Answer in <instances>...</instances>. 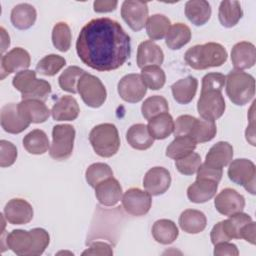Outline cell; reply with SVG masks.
Segmentation results:
<instances>
[{
  "label": "cell",
  "instance_id": "7bdbcfd3",
  "mask_svg": "<svg viewBox=\"0 0 256 256\" xmlns=\"http://www.w3.org/2000/svg\"><path fill=\"white\" fill-rule=\"evenodd\" d=\"M66 60L64 57L57 54H49L43 57L36 65V71L44 76L56 75L64 66Z\"/></svg>",
  "mask_w": 256,
  "mask_h": 256
},
{
  "label": "cell",
  "instance_id": "60d3db41",
  "mask_svg": "<svg viewBox=\"0 0 256 256\" xmlns=\"http://www.w3.org/2000/svg\"><path fill=\"white\" fill-rule=\"evenodd\" d=\"M252 221V218L243 212L236 213L234 215L229 216L228 219L221 221L222 228L225 231L226 235L230 240L232 239H240V230L241 228Z\"/></svg>",
  "mask_w": 256,
  "mask_h": 256
},
{
  "label": "cell",
  "instance_id": "8992f818",
  "mask_svg": "<svg viewBox=\"0 0 256 256\" xmlns=\"http://www.w3.org/2000/svg\"><path fill=\"white\" fill-rule=\"evenodd\" d=\"M12 84L21 93L22 100L35 99L45 102L51 93L50 83L44 79H37L33 70L27 69L16 73Z\"/></svg>",
  "mask_w": 256,
  "mask_h": 256
},
{
  "label": "cell",
  "instance_id": "9f6ffc18",
  "mask_svg": "<svg viewBox=\"0 0 256 256\" xmlns=\"http://www.w3.org/2000/svg\"><path fill=\"white\" fill-rule=\"evenodd\" d=\"M210 239H211V242L213 245H215L219 242H223V241H230V239L228 238V236L226 235L225 231L222 228L221 221L213 226V228L210 232Z\"/></svg>",
  "mask_w": 256,
  "mask_h": 256
},
{
  "label": "cell",
  "instance_id": "e0dca14e",
  "mask_svg": "<svg viewBox=\"0 0 256 256\" xmlns=\"http://www.w3.org/2000/svg\"><path fill=\"white\" fill-rule=\"evenodd\" d=\"M34 211L29 202L22 198L9 200L4 207V216L12 225H24L33 219Z\"/></svg>",
  "mask_w": 256,
  "mask_h": 256
},
{
  "label": "cell",
  "instance_id": "83f0119b",
  "mask_svg": "<svg viewBox=\"0 0 256 256\" xmlns=\"http://www.w3.org/2000/svg\"><path fill=\"white\" fill-rule=\"evenodd\" d=\"M198 80L193 76H187L172 84L171 91L173 98L179 104L190 103L196 95Z\"/></svg>",
  "mask_w": 256,
  "mask_h": 256
},
{
  "label": "cell",
  "instance_id": "7a4b0ae2",
  "mask_svg": "<svg viewBox=\"0 0 256 256\" xmlns=\"http://www.w3.org/2000/svg\"><path fill=\"white\" fill-rule=\"evenodd\" d=\"M6 246L19 256H38L48 247L50 236L43 228H33L29 231L12 230L6 236Z\"/></svg>",
  "mask_w": 256,
  "mask_h": 256
},
{
  "label": "cell",
  "instance_id": "11a10c76",
  "mask_svg": "<svg viewBox=\"0 0 256 256\" xmlns=\"http://www.w3.org/2000/svg\"><path fill=\"white\" fill-rule=\"evenodd\" d=\"M117 5L118 2L115 0H96L93 3V8L97 13H107L114 11Z\"/></svg>",
  "mask_w": 256,
  "mask_h": 256
},
{
  "label": "cell",
  "instance_id": "6f0895ef",
  "mask_svg": "<svg viewBox=\"0 0 256 256\" xmlns=\"http://www.w3.org/2000/svg\"><path fill=\"white\" fill-rule=\"evenodd\" d=\"M0 31H1V53L2 55H4V52L10 46V37L3 27L0 28Z\"/></svg>",
  "mask_w": 256,
  "mask_h": 256
},
{
  "label": "cell",
  "instance_id": "30bf717a",
  "mask_svg": "<svg viewBox=\"0 0 256 256\" xmlns=\"http://www.w3.org/2000/svg\"><path fill=\"white\" fill-rule=\"evenodd\" d=\"M226 104L222 91L201 90L197 102V111L202 119L215 121L225 112Z\"/></svg>",
  "mask_w": 256,
  "mask_h": 256
},
{
  "label": "cell",
  "instance_id": "74e56055",
  "mask_svg": "<svg viewBox=\"0 0 256 256\" xmlns=\"http://www.w3.org/2000/svg\"><path fill=\"white\" fill-rule=\"evenodd\" d=\"M217 133L215 121L207 119H197L189 135L197 144L211 141Z\"/></svg>",
  "mask_w": 256,
  "mask_h": 256
},
{
  "label": "cell",
  "instance_id": "ee69618b",
  "mask_svg": "<svg viewBox=\"0 0 256 256\" xmlns=\"http://www.w3.org/2000/svg\"><path fill=\"white\" fill-rule=\"evenodd\" d=\"M71 30L66 22H58L54 25L52 30V43L54 47L61 51L66 52L71 47Z\"/></svg>",
  "mask_w": 256,
  "mask_h": 256
},
{
  "label": "cell",
  "instance_id": "ba28073f",
  "mask_svg": "<svg viewBox=\"0 0 256 256\" xmlns=\"http://www.w3.org/2000/svg\"><path fill=\"white\" fill-rule=\"evenodd\" d=\"M77 91L83 102L91 108L101 107L107 98V91L101 80L87 72L80 77Z\"/></svg>",
  "mask_w": 256,
  "mask_h": 256
},
{
  "label": "cell",
  "instance_id": "4dcf8cb0",
  "mask_svg": "<svg viewBox=\"0 0 256 256\" xmlns=\"http://www.w3.org/2000/svg\"><path fill=\"white\" fill-rule=\"evenodd\" d=\"M148 130L151 136L156 140H163L169 137L174 131V120L166 112L157 115L148 121Z\"/></svg>",
  "mask_w": 256,
  "mask_h": 256
},
{
  "label": "cell",
  "instance_id": "44dd1931",
  "mask_svg": "<svg viewBox=\"0 0 256 256\" xmlns=\"http://www.w3.org/2000/svg\"><path fill=\"white\" fill-rule=\"evenodd\" d=\"M19 113L30 123H43L49 116L51 111L43 101L35 99L22 100L18 103Z\"/></svg>",
  "mask_w": 256,
  "mask_h": 256
},
{
  "label": "cell",
  "instance_id": "f1b7e54d",
  "mask_svg": "<svg viewBox=\"0 0 256 256\" xmlns=\"http://www.w3.org/2000/svg\"><path fill=\"white\" fill-rule=\"evenodd\" d=\"M211 6L205 0H190L185 4V15L195 26L206 24L211 17Z\"/></svg>",
  "mask_w": 256,
  "mask_h": 256
},
{
  "label": "cell",
  "instance_id": "7dc6e473",
  "mask_svg": "<svg viewBox=\"0 0 256 256\" xmlns=\"http://www.w3.org/2000/svg\"><path fill=\"white\" fill-rule=\"evenodd\" d=\"M0 149V166L2 168H5L13 165L17 158L16 146L7 140H1Z\"/></svg>",
  "mask_w": 256,
  "mask_h": 256
},
{
  "label": "cell",
  "instance_id": "681fc988",
  "mask_svg": "<svg viewBox=\"0 0 256 256\" xmlns=\"http://www.w3.org/2000/svg\"><path fill=\"white\" fill-rule=\"evenodd\" d=\"M225 85V76L221 73L211 72L202 78L201 90H218L222 91Z\"/></svg>",
  "mask_w": 256,
  "mask_h": 256
},
{
  "label": "cell",
  "instance_id": "b9f144b4",
  "mask_svg": "<svg viewBox=\"0 0 256 256\" xmlns=\"http://www.w3.org/2000/svg\"><path fill=\"white\" fill-rule=\"evenodd\" d=\"M85 73V71L78 66H69L61 73L58 78V83L63 91L75 94L77 91V84L80 77Z\"/></svg>",
  "mask_w": 256,
  "mask_h": 256
},
{
  "label": "cell",
  "instance_id": "9c48e42d",
  "mask_svg": "<svg viewBox=\"0 0 256 256\" xmlns=\"http://www.w3.org/2000/svg\"><path fill=\"white\" fill-rule=\"evenodd\" d=\"M227 174L233 183L243 186L245 190L252 195L255 194L256 168L251 160L238 158L231 161Z\"/></svg>",
  "mask_w": 256,
  "mask_h": 256
},
{
  "label": "cell",
  "instance_id": "5b68a950",
  "mask_svg": "<svg viewBox=\"0 0 256 256\" xmlns=\"http://www.w3.org/2000/svg\"><path fill=\"white\" fill-rule=\"evenodd\" d=\"M89 141L95 153L104 158L114 156L120 147L119 133L112 123H102L93 127L89 133Z\"/></svg>",
  "mask_w": 256,
  "mask_h": 256
},
{
  "label": "cell",
  "instance_id": "484cf974",
  "mask_svg": "<svg viewBox=\"0 0 256 256\" xmlns=\"http://www.w3.org/2000/svg\"><path fill=\"white\" fill-rule=\"evenodd\" d=\"M180 228L188 234H198L202 232L207 225L205 214L196 209L184 210L178 220Z\"/></svg>",
  "mask_w": 256,
  "mask_h": 256
},
{
  "label": "cell",
  "instance_id": "816d5d0a",
  "mask_svg": "<svg viewBox=\"0 0 256 256\" xmlns=\"http://www.w3.org/2000/svg\"><path fill=\"white\" fill-rule=\"evenodd\" d=\"M82 255H104L111 256L113 255V250L110 244L103 241H96L90 244L89 248L82 252Z\"/></svg>",
  "mask_w": 256,
  "mask_h": 256
},
{
  "label": "cell",
  "instance_id": "5bb4252c",
  "mask_svg": "<svg viewBox=\"0 0 256 256\" xmlns=\"http://www.w3.org/2000/svg\"><path fill=\"white\" fill-rule=\"evenodd\" d=\"M214 206L220 214L231 216L243 211L245 207V198L236 190L225 188L216 195Z\"/></svg>",
  "mask_w": 256,
  "mask_h": 256
},
{
  "label": "cell",
  "instance_id": "4316f807",
  "mask_svg": "<svg viewBox=\"0 0 256 256\" xmlns=\"http://www.w3.org/2000/svg\"><path fill=\"white\" fill-rule=\"evenodd\" d=\"M36 9L28 3H20L14 6L11 10V23L19 30H27L32 27L36 21Z\"/></svg>",
  "mask_w": 256,
  "mask_h": 256
},
{
  "label": "cell",
  "instance_id": "8fae6325",
  "mask_svg": "<svg viewBox=\"0 0 256 256\" xmlns=\"http://www.w3.org/2000/svg\"><path fill=\"white\" fill-rule=\"evenodd\" d=\"M147 2L138 0H125L121 6V16L133 31H140L146 26L148 20Z\"/></svg>",
  "mask_w": 256,
  "mask_h": 256
},
{
  "label": "cell",
  "instance_id": "c3c4849f",
  "mask_svg": "<svg viewBox=\"0 0 256 256\" xmlns=\"http://www.w3.org/2000/svg\"><path fill=\"white\" fill-rule=\"evenodd\" d=\"M197 118L191 115H181L174 122V136H189Z\"/></svg>",
  "mask_w": 256,
  "mask_h": 256
},
{
  "label": "cell",
  "instance_id": "52a82bcc",
  "mask_svg": "<svg viewBox=\"0 0 256 256\" xmlns=\"http://www.w3.org/2000/svg\"><path fill=\"white\" fill-rule=\"evenodd\" d=\"M75 129L69 124H58L52 129V143L49 149V155L54 160H67L74 148Z\"/></svg>",
  "mask_w": 256,
  "mask_h": 256
},
{
  "label": "cell",
  "instance_id": "bcb514c9",
  "mask_svg": "<svg viewBox=\"0 0 256 256\" xmlns=\"http://www.w3.org/2000/svg\"><path fill=\"white\" fill-rule=\"evenodd\" d=\"M201 165V157L198 153L192 152L189 155L175 160L176 169L183 175H193L197 172L199 166Z\"/></svg>",
  "mask_w": 256,
  "mask_h": 256
},
{
  "label": "cell",
  "instance_id": "f6af8a7d",
  "mask_svg": "<svg viewBox=\"0 0 256 256\" xmlns=\"http://www.w3.org/2000/svg\"><path fill=\"white\" fill-rule=\"evenodd\" d=\"M110 177H113V171L106 163H93L86 169L85 172L86 181L93 188H95L100 182Z\"/></svg>",
  "mask_w": 256,
  "mask_h": 256
},
{
  "label": "cell",
  "instance_id": "f5cc1de1",
  "mask_svg": "<svg viewBox=\"0 0 256 256\" xmlns=\"http://www.w3.org/2000/svg\"><path fill=\"white\" fill-rule=\"evenodd\" d=\"M214 252L213 254L215 256H223V255H229V256H237L239 255V250L237 246L233 243H230L229 241H223L219 242L214 245Z\"/></svg>",
  "mask_w": 256,
  "mask_h": 256
},
{
  "label": "cell",
  "instance_id": "2e32d148",
  "mask_svg": "<svg viewBox=\"0 0 256 256\" xmlns=\"http://www.w3.org/2000/svg\"><path fill=\"white\" fill-rule=\"evenodd\" d=\"M171 185L170 172L160 166L149 169L143 179V187L152 196L164 194Z\"/></svg>",
  "mask_w": 256,
  "mask_h": 256
},
{
  "label": "cell",
  "instance_id": "db71d44e",
  "mask_svg": "<svg viewBox=\"0 0 256 256\" xmlns=\"http://www.w3.org/2000/svg\"><path fill=\"white\" fill-rule=\"evenodd\" d=\"M255 231L256 223L252 220L251 222L245 224L240 230V239H244L252 245H255Z\"/></svg>",
  "mask_w": 256,
  "mask_h": 256
},
{
  "label": "cell",
  "instance_id": "e575fe53",
  "mask_svg": "<svg viewBox=\"0 0 256 256\" xmlns=\"http://www.w3.org/2000/svg\"><path fill=\"white\" fill-rule=\"evenodd\" d=\"M191 40V30L184 23L173 24L165 38V44L171 50H179Z\"/></svg>",
  "mask_w": 256,
  "mask_h": 256
},
{
  "label": "cell",
  "instance_id": "1f68e13d",
  "mask_svg": "<svg viewBox=\"0 0 256 256\" xmlns=\"http://www.w3.org/2000/svg\"><path fill=\"white\" fill-rule=\"evenodd\" d=\"M178 235V228L172 220L160 219L152 226V236L154 240L160 244H171L177 239Z\"/></svg>",
  "mask_w": 256,
  "mask_h": 256
},
{
  "label": "cell",
  "instance_id": "ab89813d",
  "mask_svg": "<svg viewBox=\"0 0 256 256\" xmlns=\"http://www.w3.org/2000/svg\"><path fill=\"white\" fill-rule=\"evenodd\" d=\"M169 111V105L167 100L160 95H153L144 100L141 106L142 116L146 120H150L153 117L166 113Z\"/></svg>",
  "mask_w": 256,
  "mask_h": 256
},
{
  "label": "cell",
  "instance_id": "836d02e7",
  "mask_svg": "<svg viewBox=\"0 0 256 256\" xmlns=\"http://www.w3.org/2000/svg\"><path fill=\"white\" fill-rule=\"evenodd\" d=\"M23 147L30 154L42 155L50 149V143L43 130L34 129L23 138Z\"/></svg>",
  "mask_w": 256,
  "mask_h": 256
},
{
  "label": "cell",
  "instance_id": "f907efd6",
  "mask_svg": "<svg viewBox=\"0 0 256 256\" xmlns=\"http://www.w3.org/2000/svg\"><path fill=\"white\" fill-rule=\"evenodd\" d=\"M197 177L196 179H209L213 180L217 183L220 182L222 175H223V169L221 168H215L212 166L207 165L206 163H203L199 166L197 170Z\"/></svg>",
  "mask_w": 256,
  "mask_h": 256
},
{
  "label": "cell",
  "instance_id": "277c9868",
  "mask_svg": "<svg viewBox=\"0 0 256 256\" xmlns=\"http://www.w3.org/2000/svg\"><path fill=\"white\" fill-rule=\"evenodd\" d=\"M225 84L228 98L237 106L247 104L255 95L254 77L241 70H231L225 76Z\"/></svg>",
  "mask_w": 256,
  "mask_h": 256
},
{
  "label": "cell",
  "instance_id": "7c38bea8",
  "mask_svg": "<svg viewBox=\"0 0 256 256\" xmlns=\"http://www.w3.org/2000/svg\"><path fill=\"white\" fill-rule=\"evenodd\" d=\"M124 210L132 216H143L147 214L152 205L151 195L139 188H130L122 196Z\"/></svg>",
  "mask_w": 256,
  "mask_h": 256
},
{
  "label": "cell",
  "instance_id": "cb8c5ba5",
  "mask_svg": "<svg viewBox=\"0 0 256 256\" xmlns=\"http://www.w3.org/2000/svg\"><path fill=\"white\" fill-rule=\"evenodd\" d=\"M79 113L78 102L70 95L60 97L51 109V115L55 121H73L79 116Z\"/></svg>",
  "mask_w": 256,
  "mask_h": 256
},
{
  "label": "cell",
  "instance_id": "7402d4cb",
  "mask_svg": "<svg viewBox=\"0 0 256 256\" xmlns=\"http://www.w3.org/2000/svg\"><path fill=\"white\" fill-rule=\"evenodd\" d=\"M164 61V53L159 45L151 40L143 41L137 49V65L139 68L146 66H160Z\"/></svg>",
  "mask_w": 256,
  "mask_h": 256
},
{
  "label": "cell",
  "instance_id": "d590c367",
  "mask_svg": "<svg viewBox=\"0 0 256 256\" xmlns=\"http://www.w3.org/2000/svg\"><path fill=\"white\" fill-rule=\"evenodd\" d=\"M197 143L189 136H178L167 146L166 156L178 160L190 153H192L196 148Z\"/></svg>",
  "mask_w": 256,
  "mask_h": 256
},
{
  "label": "cell",
  "instance_id": "ac0fdd59",
  "mask_svg": "<svg viewBox=\"0 0 256 256\" xmlns=\"http://www.w3.org/2000/svg\"><path fill=\"white\" fill-rule=\"evenodd\" d=\"M0 119L3 130L10 134H19L30 125V122L19 113L18 104L16 103L5 104L1 108Z\"/></svg>",
  "mask_w": 256,
  "mask_h": 256
},
{
  "label": "cell",
  "instance_id": "ffe728a7",
  "mask_svg": "<svg viewBox=\"0 0 256 256\" xmlns=\"http://www.w3.org/2000/svg\"><path fill=\"white\" fill-rule=\"evenodd\" d=\"M231 62L235 70L249 69L255 65L256 51L251 42L241 41L236 43L231 49Z\"/></svg>",
  "mask_w": 256,
  "mask_h": 256
},
{
  "label": "cell",
  "instance_id": "f546056e",
  "mask_svg": "<svg viewBox=\"0 0 256 256\" xmlns=\"http://www.w3.org/2000/svg\"><path fill=\"white\" fill-rule=\"evenodd\" d=\"M126 140L128 144L136 150H147L153 145L155 139L151 136L147 125L138 123L128 129Z\"/></svg>",
  "mask_w": 256,
  "mask_h": 256
},
{
  "label": "cell",
  "instance_id": "f35d334b",
  "mask_svg": "<svg viewBox=\"0 0 256 256\" xmlns=\"http://www.w3.org/2000/svg\"><path fill=\"white\" fill-rule=\"evenodd\" d=\"M141 79L145 86L151 90H159L163 88L166 82L164 70L157 65L146 66L141 69Z\"/></svg>",
  "mask_w": 256,
  "mask_h": 256
},
{
  "label": "cell",
  "instance_id": "d6986e66",
  "mask_svg": "<svg viewBox=\"0 0 256 256\" xmlns=\"http://www.w3.org/2000/svg\"><path fill=\"white\" fill-rule=\"evenodd\" d=\"M95 196L101 205L115 206L122 199V187L117 179L110 177L96 185Z\"/></svg>",
  "mask_w": 256,
  "mask_h": 256
},
{
  "label": "cell",
  "instance_id": "3957f363",
  "mask_svg": "<svg viewBox=\"0 0 256 256\" xmlns=\"http://www.w3.org/2000/svg\"><path fill=\"white\" fill-rule=\"evenodd\" d=\"M228 57L225 47L216 42L198 44L189 48L184 55L185 62L195 70H205L223 65Z\"/></svg>",
  "mask_w": 256,
  "mask_h": 256
},
{
  "label": "cell",
  "instance_id": "9a60e30c",
  "mask_svg": "<svg viewBox=\"0 0 256 256\" xmlns=\"http://www.w3.org/2000/svg\"><path fill=\"white\" fill-rule=\"evenodd\" d=\"M30 63V54L24 48L15 47L11 49L1 58V79L9 74L27 70Z\"/></svg>",
  "mask_w": 256,
  "mask_h": 256
},
{
  "label": "cell",
  "instance_id": "4fadbf2b",
  "mask_svg": "<svg viewBox=\"0 0 256 256\" xmlns=\"http://www.w3.org/2000/svg\"><path fill=\"white\" fill-rule=\"evenodd\" d=\"M117 91L122 100L128 103H137L144 98L147 87L142 81L140 74L131 73L120 79L117 85Z\"/></svg>",
  "mask_w": 256,
  "mask_h": 256
},
{
  "label": "cell",
  "instance_id": "8d00e7d4",
  "mask_svg": "<svg viewBox=\"0 0 256 256\" xmlns=\"http://www.w3.org/2000/svg\"><path fill=\"white\" fill-rule=\"evenodd\" d=\"M171 27V21L163 14H154L146 22V32L151 41L166 37Z\"/></svg>",
  "mask_w": 256,
  "mask_h": 256
},
{
  "label": "cell",
  "instance_id": "d6a6232c",
  "mask_svg": "<svg viewBox=\"0 0 256 256\" xmlns=\"http://www.w3.org/2000/svg\"><path fill=\"white\" fill-rule=\"evenodd\" d=\"M243 16V11L238 1H222L218 10L219 22L226 28L234 27Z\"/></svg>",
  "mask_w": 256,
  "mask_h": 256
},
{
  "label": "cell",
  "instance_id": "603a6c76",
  "mask_svg": "<svg viewBox=\"0 0 256 256\" xmlns=\"http://www.w3.org/2000/svg\"><path fill=\"white\" fill-rule=\"evenodd\" d=\"M218 183L209 179H196L187 188V197L193 203H205L212 199L217 192Z\"/></svg>",
  "mask_w": 256,
  "mask_h": 256
},
{
  "label": "cell",
  "instance_id": "6da1fadb",
  "mask_svg": "<svg viewBox=\"0 0 256 256\" xmlns=\"http://www.w3.org/2000/svg\"><path fill=\"white\" fill-rule=\"evenodd\" d=\"M76 52L80 60L94 70H116L131 55L130 36L119 22L107 17L95 18L82 27Z\"/></svg>",
  "mask_w": 256,
  "mask_h": 256
},
{
  "label": "cell",
  "instance_id": "d4e9b609",
  "mask_svg": "<svg viewBox=\"0 0 256 256\" xmlns=\"http://www.w3.org/2000/svg\"><path fill=\"white\" fill-rule=\"evenodd\" d=\"M233 158V147L229 142L219 141L214 144L208 151L205 157V162L207 165L221 168L227 166Z\"/></svg>",
  "mask_w": 256,
  "mask_h": 256
}]
</instances>
